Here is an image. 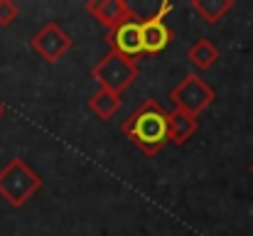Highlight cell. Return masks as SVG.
<instances>
[{"mask_svg": "<svg viewBox=\"0 0 253 236\" xmlns=\"http://www.w3.org/2000/svg\"><path fill=\"white\" fill-rule=\"evenodd\" d=\"M17 17H20V7L12 0H0V27L12 25Z\"/></svg>", "mask_w": 253, "mask_h": 236, "instance_id": "cell-13", "label": "cell"}, {"mask_svg": "<svg viewBox=\"0 0 253 236\" xmlns=\"http://www.w3.org/2000/svg\"><path fill=\"white\" fill-rule=\"evenodd\" d=\"M140 77V67L138 62H130L126 57H121L118 52H108L98 64H93L91 79L98 81V89L113 91V94H123L135 79Z\"/></svg>", "mask_w": 253, "mask_h": 236, "instance_id": "cell-3", "label": "cell"}, {"mask_svg": "<svg viewBox=\"0 0 253 236\" xmlns=\"http://www.w3.org/2000/svg\"><path fill=\"white\" fill-rule=\"evenodd\" d=\"M40 189H42V177L22 157H12L0 170V197L10 207L15 209L25 207Z\"/></svg>", "mask_w": 253, "mask_h": 236, "instance_id": "cell-2", "label": "cell"}, {"mask_svg": "<svg viewBox=\"0 0 253 236\" xmlns=\"http://www.w3.org/2000/svg\"><path fill=\"white\" fill-rule=\"evenodd\" d=\"M192 10L209 25H216L231 7H234V0H189Z\"/></svg>", "mask_w": 253, "mask_h": 236, "instance_id": "cell-12", "label": "cell"}, {"mask_svg": "<svg viewBox=\"0 0 253 236\" xmlns=\"http://www.w3.org/2000/svg\"><path fill=\"white\" fill-rule=\"evenodd\" d=\"M169 98L174 101V108H179V111L197 118L199 113H204L211 106V101L216 98V91L199 74H187L169 91Z\"/></svg>", "mask_w": 253, "mask_h": 236, "instance_id": "cell-4", "label": "cell"}, {"mask_svg": "<svg viewBox=\"0 0 253 236\" xmlns=\"http://www.w3.org/2000/svg\"><path fill=\"white\" fill-rule=\"evenodd\" d=\"M169 12H172V2H163V5L158 7V12H155V15H158L160 20H165V17L169 15Z\"/></svg>", "mask_w": 253, "mask_h": 236, "instance_id": "cell-14", "label": "cell"}, {"mask_svg": "<svg viewBox=\"0 0 253 236\" xmlns=\"http://www.w3.org/2000/svg\"><path fill=\"white\" fill-rule=\"evenodd\" d=\"M187 57H189V62H192L197 69L207 72V69H211V67L219 62V47H216L211 40L202 37V40H197V42L187 49Z\"/></svg>", "mask_w": 253, "mask_h": 236, "instance_id": "cell-11", "label": "cell"}, {"mask_svg": "<svg viewBox=\"0 0 253 236\" xmlns=\"http://www.w3.org/2000/svg\"><path fill=\"white\" fill-rule=\"evenodd\" d=\"M88 108L93 111L96 118H101V121H111V118L123 108V98H121L118 94H113V91L98 89V91L91 94V98H88Z\"/></svg>", "mask_w": 253, "mask_h": 236, "instance_id": "cell-10", "label": "cell"}, {"mask_svg": "<svg viewBox=\"0 0 253 236\" xmlns=\"http://www.w3.org/2000/svg\"><path fill=\"white\" fill-rule=\"evenodd\" d=\"M32 49L49 64L59 62L69 49H72V37L67 35V30L57 22H47L40 32H35L32 37Z\"/></svg>", "mask_w": 253, "mask_h": 236, "instance_id": "cell-5", "label": "cell"}, {"mask_svg": "<svg viewBox=\"0 0 253 236\" xmlns=\"http://www.w3.org/2000/svg\"><path fill=\"white\" fill-rule=\"evenodd\" d=\"M86 12L93 15V20H98L108 32L116 30L118 25H123V22L140 20L138 12L126 0H91V2H86Z\"/></svg>", "mask_w": 253, "mask_h": 236, "instance_id": "cell-7", "label": "cell"}, {"mask_svg": "<svg viewBox=\"0 0 253 236\" xmlns=\"http://www.w3.org/2000/svg\"><path fill=\"white\" fill-rule=\"evenodd\" d=\"M2 116H5V106L0 103V118H2Z\"/></svg>", "mask_w": 253, "mask_h": 236, "instance_id": "cell-15", "label": "cell"}, {"mask_svg": "<svg viewBox=\"0 0 253 236\" xmlns=\"http://www.w3.org/2000/svg\"><path fill=\"white\" fill-rule=\"evenodd\" d=\"M106 45L111 47V52H118L121 57L138 62L143 52V35H140V20H130L118 25L116 30L106 32Z\"/></svg>", "mask_w": 253, "mask_h": 236, "instance_id": "cell-6", "label": "cell"}, {"mask_svg": "<svg viewBox=\"0 0 253 236\" xmlns=\"http://www.w3.org/2000/svg\"><path fill=\"white\" fill-rule=\"evenodd\" d=\"M121 131L145 155H158L168 145V111L155 98H148L123 121Z\"/></svg>", "mask_w": 253, "mask_h": 236, "instance_id": "cell-1", "label": "cell"}, {"mask_svg": "<svg viewBox=\"0 0 253 236\" xmlns=\"http://www.w3.org/2000/svg\"><path fill=\"white\" fill-rule=\"evenodd\" d=\"M197 131H199V123H197L194 116H189V113H184L179 108L168 111V143L184 145Z\"/></svg>", "mask_w": 253, "mask_h": 236, "instance_id": "cell-9", "label": "cell"}, {"mask_svg": "<svg viewBox=\"0 0 253 236\" xmlns=\"http://www.w3.org/2000/svg\"><path fill=\"white\" fill-rule=\"evenodd\" d=\"M251 172H253V165H251Z\"/></svg>", "mask_w": 253, "mask_h": 236, "instance_id": "cell-16", "label": "cell"}, {"mask_svg": "<svg viewBox=\"0 0 253 236\" xmlns=\"http://www.w3.org/2000/svg\"><path fill=\"white\" fill-rule=\"evenodd\" d=\"M140 35H143V52L145 54H158L163 52L172 40V30L160 20L158 15H148L140 22Z\"/></svg>", "mask_w": 253, "mask_h": 236, "instance_id": "cell-8", "label": "cell"}]
</instances>
